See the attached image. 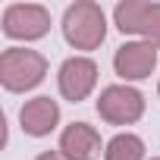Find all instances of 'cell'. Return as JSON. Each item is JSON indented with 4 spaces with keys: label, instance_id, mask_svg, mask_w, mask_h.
Returning a JSON list of instances; mask_svg holds the SVG:
<instances>
[{
    "label": "cell",
    "instance_id": "cell-4",
    "mask_svg": "<svg viewBox=\"0 0 160 160\" xmlns=\"http://www.w3.org/2000/svg\"><path fill=\"white\" fill-rule=\"evenodd\" d=\"M98 113L110 126H129L144 113V98L129 85H110L98 98Z\"/></svg>",
    "mask_w": 160,
    "mask_h": 160
},
{
    "label": "cell",
    "instance_id": "cell-8",
    "mask_svg": "<svg viewBox=\"0 0 160 160\" xmlns=\"http://www.w3.org/2000/svg\"><path fill=\"white\" fill-rule=\"evenodd\" d=\"M60 151L66 160H98L101 154V135L88 122H72L60 135Z\"/></svg>",
    "mask_w": 160,
    "mask_h": 160
},
{
    "label": "cell",
    "instance_id": "cell-11",
    "mask_svg": "<svg viewBox=\"0 0 160 160\" xmlns=\"http://www.w3.org/2000/svg\"><path fill=\"white\" fill-rule=\"evenodd\" d=\"M35 160H66L63 154H57V151H44V154H38Z\"/></svg>",
    "mask_w": 160,
    "mask_h": 160
},
{
    "label": "cell",
    "instance_id": "cell-3",
    "mask_svg": "<svg viewBox=\"0 0 160 160\" xmlns=\"http://www.w3.org/2000/svg\"><path fill=\"white\" fill-rule=\"evenodd\" d=\"M113 19L122 35H141V38H148V44L160 47V3L126 0L113 10Z\"/></svg>",
    "mask_w": 160,
    "mask_h": 160
},
{
    "label": "cell",
    "instance_id": "cell-9",
    "mask_svg": "<svg viewBox=\"0 0 160 160\" xmlns=\"http://www.w3.org/2000/svg\"><path fill=\"white\" fill-rule=\"evenodd\" d=\"M19 122H22V129H25L28 135H35V138L50 135L53 126L60 122V107H57V101H50V98H35V101H28V104L19 110Z\"/></svg>",
    "mask_w": 160,
    "mask_h": 160
},
{
    "label": "cell",
    "instance_id": "cell-6",
    "mask_svg": "<svg viewBox=\"0 0 160 160\" xmlns=\"http://www.w3.org/2000/svg\"><path fill=\"white\" fill-rule=\"evenodd\" d=\"M98 82V66L88 57H72L60 66V94L66 101H85Z\"/></svg>",
    "mask_w": 160,
    "mask_h": 160
},
{
    "label": "cell",
    "instance_id": "cell-10",
    "mask_svg": "<svg viewBox=\"0 0 160 160\" xmlns=\"http://www.w3.org/2000/svg\"><path fill=\"white\" fill-rule=\"evenodd\" d=\"M141 157H144V144L138 135H129V132L116 135L104 151V160H141Z\"/></svg>",
    "mask_w": 160,
    "mask_h": 160
},
{
    "label": "cell",
    "instance_id": "cell-5",
    "mask_svg": "<svg viewBox=\"0 0 160 160\" xmlns=\"http://www.w3.org/2000/svg\"><path fill=\"white\" fill-rule=\"evenodd\" d=\"M3 32L10 38H25V41L44 38L50 32V13L38 3H13L3 13Z\"/></svg>",
    "mask_w": 160,
    "mask_h": 160
},
{
    "label": "cell",
    "instance_id": "cell-1",
    "mask_svg": "<svg viewBox=\"0 0 160 160\" xmlns=\"http://www.w3.org/2000/svg\"><path fill=\"white\" fill-rule=\"evenodd\" d=\"M63 35L75 50H94L104 35H107V22H104V10L91 0H82L66 10L63 16Z\"/></svg>",
    "mask_w": 160,
    "mask_h": 160
},
{
    "label": "cell",
    "instance_id": "cell-2",
    "mask_svg": "<svg viewBox=\"0 0 160 160\" xmlns=\"http://www.w3.org/2000/svg\"><path fill=\"white\" fill-rule=\"evenodd\" d=\"M47 75V60L38 50L10 47L0 57V82L10 91H28Z\"/></svg>",
    "mask_w": 160,
    "mask_h": 160
},
{
    "label": "cell",
    "instance_id": "cell-7",
    "mask_svg": "<svg viewBox=\"0 0 160 160\" xmlns=\"http://www.w3.org/2000/svg\"><path fill=\"white\" fill-rule=\"evenodd\" d=\"M154 63H157V50L148 41L122 44V47H116V57H113L116 75H122V78H144V75H151Z\"/></svg>",
    "mask_w": 160,
    "mask_h": 160
}]
</instances>
